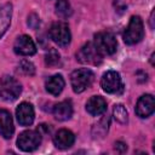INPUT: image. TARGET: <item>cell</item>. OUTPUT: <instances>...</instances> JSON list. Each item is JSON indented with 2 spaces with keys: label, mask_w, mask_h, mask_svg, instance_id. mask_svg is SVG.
I'll list each match as a JSON object with an SVG mask.
<instances>
[{
  "label": "cell",
  "mask_w": 155,
  "mask_h": 155,
  "mask_svg": "<svg viewBox=\"0 0 155 155\" xmlns=\"http://www.w3.org/2000/svg\"><path fill=\"white\" fill-rule=\"evenodd\" d=\"M22 92L21 84L10 75H4L0 78V99L5 102L16 101Z\"/></svg>",
  "instance_id": "cell-1"
},
{
  "label": "cell",
  "mask_w": 155,
  "mask_h": 155,
  "mask_svg": "<svg viewBox=\"0 0 155 155\" xmlns=\"http://www.w3.org/2000/svg\"><path fill=\"white\" fill-rule=\"evenodd\" d=\"M93 80H94V74L91 69L87 68L76 69L70 75V84L75 93H81L85 90H87L92 85Z\"/></svg>",
  "instance_id": "cell-2"
},
{
  "label": "cell",
  "mask_w": 155,
  "mask_h": 155,
  "mask_svg": "<svg viewBox=\"0 0 155 155\" xmlns=\"http://www.w3.org/2000/svg\"><path fill=\"white\" fill-rule=\"evenodd\" d=\"M144 36V25L139 16H132L124 31V41L127 45H136Z\"/></svg>",
  "instance_id": "cell-3"
},
{
  "label": "cell",
  "mask_w": 155,
  "mask_h": 155,
  "mask_svg": "<svg viewBox=\"0 0 155 155\" xmlns=\"http://www.w3.org/2000/svg\"><path fill=\"white\" fill-rule=\"evenodd\" d=\"M76 59L82 64L99 65L103 61V54L93 42H86L76 53Z\"/></svg>",
  "instance_id": "cell-4"
},
{
  "label": "cell",
  "mask_w": 155,
  "mask_h": 155,
  "mask_svg": "<svg viewBox=\"0 0 155 155\" xmlns=\"http://www.w3.org/2000/svg\"><path fill=\"white\" fill-rule=\"evenodd\" d=\"M93 44L96 45V47L99 50V52L102 54H114L116 51V46H117V41L116 38L113 33L110 31H99L94 35V41Z\"/></svg>",
  "instance_id": "cell-5"
},
{
  "label": "cell",
  "mask_w": 155,
  "mask_h": 155,
  "mask_svg": "<svg viewBox=\"0 0 155 155\" xmlns=\"http://www.w3.org/2000/svg\"><path fill=\"white\" fill-rule=\"evenodd\" d=\"M101 87L107 93L120 94L124 91V84L120 78V74L115 70H109L104 73L101 79Z\"/></svg>",
  "instance_id": "cell-6"
},
{
  "label": "cell",
  "mask_w": 155,
  "mask_h": 155,
  "mask_svg": "<svg viewBox=\"0 0 155 155\" xmlns=\"http://www.w3.org/2000/svg\"><path fill=\"white\" fill-rule=\"evenodd\" d=\"M48 35L53 42H56L58 46L62 47L69 45L71 40L70 29L68 24L64 22H54L48 30Z\"/></svg>",
  "instance_id": "cell-7"
},
{
  "label": "cell",
  "mask_w": 155,
  "mask_h": 155,
  "mask_svg": "<svg viewBox=\"0 0 155 155\" xmlns=\"http://www.w3.org/2000/svg\"><path fill=\"white\" fill-rule=\"evenodd\" d=\"M41 143V133L35 130H27L17 138V147L22 151H33Z\"/></svg>",
  "instance_id": "cell-8"
},
{
  "label": "cell",
  "mask_w": 155,
  "mask_h": 155,
  "mask_svg": "<svg viewBox=\"0 0 155 155\" xmlns=\"http://www.w3.org/2000/svg\"><path fill=\"white\" fill-rule=\"evenodd\" d=\"M13 51L19 56H33L36 52V46L30 36L21 35L13 44Z\"/></svg>",
  "instance_id": "cell-9"
},
{
  "label": "cell",
  "mask_w": 155,
  "mask_h": 155,
  "mask_svg": "<svg viewBox=\"0 0 155 155\" xmlns=\"http://www.w3.org/2000/svg\"><path fill=\"white\" fill-rule=\"evenodd\" d=\"M155 110V101L151 94H143L139 97L136 104V114L142 117H149Z\"/></svg>",
  "instance_id": "cell-10"
},
{
  "label": "cell",
  "mask_w": 155,
  "mask_h": 155,
  "mask_svg": "<svg viewBox=\"0 0 155 155\" xmlns=\"http://www.w3.org/2000/svg\"><path fill=\"white\" fill-rule=\"evenodd\" d=\"M16 117L19 125L22 126H29L33 124L34 117H35V113H34V108L30 103L28 102H23L21 103L17 109H16Z\"/></svg>",
  "instance_id": "cell-11"
},
{
  "label": "cell",
  "mask_w": 155,
  "mask_h": 155,
  "mask_svg": "<svg viewBox=\"0 0 155 155\" xmlns=\"http://www.w3.org/2000/svg\"><path fill=\"white\" fill-rule=\"evenodd\" d=\"M75 142V136L71 131L67 130V128H62L59 130L54 136H53V143L54 145L61 149V150H65L69 149L70 147H73Z\"/></svg>",
  "instance_id": "cell-12"
},
{
  "label": "cell",
  "mask_w": 155,
  "mask_h": 155,
  "mask_svg": "<svg viewBox=\"0 0 155 155\" xmlns=\"http://www.w3.org/2000/svg\"><path fill=\"white\" fill-rule=\"evenodd\" d=\"M13 132L15 126L10 111H7L6 109H0V134L4 138L10 139L13 136Z\"/></svg>",
  "instance_id": "cell-13"
},
{
  "label": "cell",
  "mask_w": 155,
  "mask_h": 155,
  "mask_svg": "<svg viewBox=\"0 0 155 155\" xmlns=\"http://www.w3.org/2000/svg\"><path fill=\"white\" fill-rule=\"evenodd\" d=\"M107 110V102L101 96H92L86 103V111L92 116H99Z\"/></svg>",
  "instance_id": "cell-14"
},
{
  "label": "cell",
  "mask_w": 155,
  "mask_h": 155,
  "mask_svg": "<svg viewBox=\"0 0 155 155\" xmlns=\"http://www.w3.org/2000/svg\"><path fill=\"white\" fill-rule=\"evenodd\" d=\"M53 116L58 121H67L73 116V105L70 101H63L53 107Z\"/></svg>",
  "instance_id": "cell-15"
},
{
  "label": "cell",
  "mask_w": 155,
  "mask_h": 155,
  "mask_svg": "<svg viewBox=\"0 0 155 155\" xmlns=\"http://www.w3.org/2000/svg\"><path fill=\"white\" fill-rule=\"evenodd\" d=\"M12 18V4L6 2L0 6V39L6 33L11 24Z\"/></svg>",
  "instance_id": "cell-16"
},
{
  "label": "cell",
  "mask_w": 155,
  "mask_h": 155,
  "mask_svg": "<svg viewBox=\"0 0 155 155\" xmlns=\"http://www.w3.org/2000/svg\"><path fill=\"white\" fill-rule=\"evenodd\" d=\"M64 85H65V81H64L63 76L61 74H56L46 80L45 87H46V91L48 93H51L52 96H58L63 91Z\"/></svg>",
  "instance_id": "cell-17"
},
{
  "label": "cell",
  "mask_w": 155,
  "mask_h": 155,
  "mask_svg": "<svg viewBox=\"0 0 155 155\" xmlns=\"http://www.w3.org/2000/svg\"><path fill=\"white\" fill-rule=\"evenodd\" d=\"M109 122H110L109 117L104 116L97 124H94L93 127H92V136H93V138H103L107 134L108 130H109Z\"/></svg>",
  "instance_id": "cell-18"
},
{
  "label": "cell",
  "mask_w": 155,
  "mask_h": 155,
  "mask_svg": "<svg viewBox=\"0 0 155 155\" xmlns=\"http://www.w3.org/2000/svg\"><path fill=\"white\" fill-rule=\"evenodd\" d=\"M113 116L114 119L121 124V125H126L128 121V113L125 108L124 104H115L113 108Z\"/></svg>",
  "instance_id": "cell-19"
},
{
  "label": "cell",
  "mask_w": 155,
  "mask_h": 155,
  "mask_svg": "<svg viewBox=\"0 0 155 155\" xmlns=\"http://www.w3.org/2000/svg\"><path fill=\"white\" fill-rule=\"evenodd\" d=\"M56 13L62 17V18H67L73 13L70 2L68 0H58L56 2Z\"/></svg>",
  "instance_id": "cell-20"
},
{
  "label": "cell",
  "mask_w": 155,
  "mask_h": 155,
  "mask_svg": "<svg viewBox=\"0 0 155 155\" xmlns=\"http://www.w3.org/2000/svg\"><path fill=\"white\" fill-rule=\"evenodd\" d=\"M45 63L51 67V68H54L57 65L61 64V56L58 53V51L56 48H50L46 54H45Z\"/></svg>",
  "instance_id": "cell-21"
},
{
  "label": "cell",
  "mask_w": 155,
  "mask_h": 155,
  "mask_svg": "<svg viewBox=\"0 0 155 155\" xmlns=\"http://www.w3.org/2000/svg\"><path fill=\"white\" fill-rule=\"evenodd\" d=\"M18 70H19L22 74L29 75V76H31V75L35 74V67H34V64H33L30 61H28V59H22V61L19 62Z\"/></svg>",
  "instance_id": "cell-22"
},
{
  "label": "cell",
  "mask_w": 155,
  "mask_h": 155,
  "mask_svg": "<svg viewBox=\"0 0 155 155\" xmlns=\"http://www.w3.org/2000/svg\"><path fill=\"white\" fill-rule=\"evenodd\" d=\"M28 25H29V28H31V29H38L39 27H40V18H39V16L36 15V13H30L29 16H28Z\"/></svg>",
  "instance_id": "cell-23"
},
{
  "label": "cell",
  "mask_w": 155,
  "mask_h": 155,
  "mask_svg": "<svg viewBox=\"0 0 155 155\" xmlns=\"http://www.w3.org/2000/svg\"><path fill=\"white\" fill-rule=\"evenodd\" d=\"M115 149H117L120 153H124L127 150V145L124 142H116L115 143Z\"/></svg>",
  "instance_id": "cell-24"
},
{
  "label": "cell",
  "mask_w": 155,
  "mask_h": 155,
  "mask_svg": "<svg viewBox=\"0 0 155 155\" xmlns=\"http://www.w3.org/2000/svg\"><path fill=\"white\" fill-rule=\"evenodd\" d=\"M150 28H151V29L154 28V11H153L151 15H150Z\"/></svg>",
  "instance_id": "cell-25"
}]
</instances>
